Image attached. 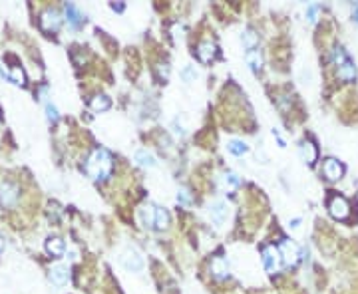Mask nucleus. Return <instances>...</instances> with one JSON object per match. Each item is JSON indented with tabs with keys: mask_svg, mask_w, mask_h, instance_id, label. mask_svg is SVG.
I'll use <instances>...</instances> for the list:
<instances>
[{
	"mask_svg": "<svg viewBox=\"0 0 358 294\" xmlns=\"http://www.w3.org/2000/svg\"><path fill=\"white\" fill-rule=\"evenodd\" d=\"M227 149L233 153V155H245L249 151V145L245 141H239V139H231L227 143Z\"/></svg>",
	"mask_w": 358,
	"mask_h": 294,
	"instance_id": "4be33fe9",
	"label": "nucleus"
},
{
	"mask_svg": "<svg viewBox=\"0 0 358 294\" xmlns=\"http://www.w3.org/2000/svg\"><path fill=\"white\" fill-rule=\"evenodd\" d=\"M211 276L217 280H225L229 278V264L223 256H215L211 260Z\"/></svg>",
	"mask_w": 358,
	"mask_h": 294,
	"instance_id": "9d476101",
	"label": "nucleus"
},
{
	"mask_svg": "<svg viewBox=\"0 0 358 294\" xmlns=\"http://www.w3.org/2000/svg\"><path fill=\"white\" fill-rule=\"evenodd\" d=\"M46 251H48V254H52V256H62V254H64V241L58 239V237L46 239Z\"/></svg>",
	"mask_w": 358,
	"mask_h": 294,
	"instance_id": "2eb2a0df",
	"label": "nucleus"
},
{
	"mask_svg": "<svg viewBox=\"0 0 358 294\" xmlns=\"http://www.w3.org/2000/svg\"><path fill=\"white\" fill-rule=\"evenodd\" d=\"M62 26V14H60L56 8H48L40 14V28L42 32H56Z\"/></svg>",
	"mask_w": 358,
	"mask_h": 294,
	"instance_id": "20e7f679",
	"label": "nucleus"
},
{
	"mask_svg": "<svg viewBox=\"0 0 358 294\" xmlns=\"http://www.w3.org/2000/svg\"><path fill=\"white\" fill-rule=\"evenodd\" d=\"M141 221L145 227H154L156 223V205H145L141 209Z\"/></svg>",
	"mask_w": 358,
	"mask_h": 294,
	"instance_id": "5701e85b",
	"label": "nucleus"
},
{
	"mask_svg": "<svg viewBox=\"0 0 358 294\" xmlns=\"http://www.w3.org/2000/svg\"><path fill=\"white\" fill-rule=\"evenodd\" d=\"M328 213H331V217L336 219V221H346L350 217V205L344 197L335 195L331 201H328Z\"/></svg>",
	"mask_w": 358,
	"mask_h": 294,
	"instance_id": "7ed1b4c3",
	"label": "nucleus"
},
{
	"mask_svg": "<svg viewBox=\"0 0 358 294\" xmlns=\"http://www.w3.org/2000/svg\"><path fill=\"white\" fill-rule=\"evenodd\" d=\"M245 60H247V66H249L253 72H259V70L263 68V56H261L257 50H253V52H247Z\"/></svg>",
	"mask_w": 358,
	"mask_h": 294,
	"instance_id": "aec40b11",
	"label": "nucleus"
},
{
	"mask_svg": "<svg viewBox=\"0 0 358 294\" xmlns=\"http://www.w3.org/2000/svg\"><path fill=\"white\" fill-rule=\"evenodd\" d=\"M110 105H112V102H110V98L104 96V94L94 96L92 100H90V107H92L94 111H106V109H110Z\"/></svg>",
	"mask_w": 358,
	"mask_h": 294,
	"instance_id": "6ab92c4d",
	"label": "nucleus"
},
{
	"mask_svg": "<svg viewBox=\"0 0 358 294\" xmlns=\"http://www.w3.org/2000/svg\"><path fill=\"white\" fill-rule=\"evenodd\" d=\"M354 18H356V22H358V6L354 8Z\"/></svg>",
	"mask_w": 358,
	"mask_h": 294,
	"instance_id": "72a5a7b5",
	"label": "nucleus"
},
{
	"mask_svg": "<svg viewBox=\"0 0 358 294\" xmlns=\"http://www.w3.org/2000/svg\"><path fill=\"white\" fill-rule=\"evenodd\" d=\"M2 251H4V239L0 237V254H2Z\"/></svg>",
	"mask_w": 358,
	"mask_h": 294,
	"instance_id": "2f4dec72",
	"label": "nucleus"
},
{
	"mask_svg": "<svg viewBox=\"0 0 358 294\" xmlns=\"http://www.w3.org/2000/svg\"><path fill=\"white\" fill-rule=\"evenodd\" d=\"M261 254H263V264H265L267 273H271V274H273V273H277V271L281 269L283 258H281L279 247H275V245H267V247H263Z\"/></svg>",
	"mask_w": 358,
	"mask_h": 294,
	"instance_id": "f03ea898",
	"label": "nucleus"
},
{
	"mask_svg": "<svg viewBox=\"0 0 358 294\" xmlns=\"http://www.w3.org/2000/svg\"><path fill=\"white\" fill-rule=\"evenodd\" d=\"M16 201H18V187L10 181H0V205L12 207Z\"/></svg>",
	"mask_w": 358,
	"mask_h": 294,
	"instance_id": "0eeeda50",
	"label": "nucleus"
},
{
	"mask_svg": "<svg viewBox=\"0 0 358 294\" xmlns=\"http://www.w3.org/2000/svg\"><path fill=\"white\" fill-rule=\"evenodd\" d=\"M209 215H211V219H213V223H215V225H223V223H225V219H227V215H229V207H227V203H225V201H221V199L213 201L211 205H209Z\"/></svg>",
	"mask_w": 358,
	"mask_h": 294,
	"instance_id": "6e6552de",
	"label": "nucleus"
},
{
	"mask_svg": "<svg viewBox=\"0 0 358 294\" xmlns=\"http://www.w3.org/2000/svg\"><path fill=\"white\" fill-rule=\"evenodd\" d=\"M279 252H281V258L287 267H294L298 262V258H301V247L292 241H283L279 247Z\"/></svg>",
	"mask_w": 358,
	"mask_h": 294,
	"instance_id": "423d86ee",
	"label": "nucleus"
},
{
	"mask_svg": "<svg viewBox=\"0 0 358 294\" xmlns=\"http://www.w3.org/2000/svg\"><path fill=\"white\" fill-rule=\"evenodd\" d=\"M46 115H48L50 122H58V109L50 102H46Z\"/></svg>",
	"mask_w": 358,
	"mask_h": 294,
	"instance_id": "cd10ccee",
	"label": "nucleus"
},
{
	"mask_svg": "<svg viewBox=\"0 0 358 294\" xmlns=\"http://www.w3.org/2000/svg\"><path fill=\"white\" fill-rule=\"evenodd\" d=\"M298 223H301V221H298V219H294V221L291 223V227H292V229H296V227H298Z\"/></svg>",
	"mask_w": 358,
	"mask_h": 294,
	"instance_id": "473e14b6",
	"label": "nucleus"
},
{
	"mask_svg": "<svg viewBox=\"0 0 358 294\" xmlns=\"http://www.w3.org/2000/svg\"><path fill=\"white\" fill-rule=\"evenodd\" d=\"M68 276H70V273H68L66 264H54L52 271H50V280L56 286H64L68 282Z\"/></svg>",
	"mask_w": 358,
	"mask_h": 294,
	"instance_id": "ddd939ff",
	"label": "nucleus"
},
{
	"mask_svg": "<svg viewBox=\"0 0 358 294\" xmlns=\"http://www.w3.org/2000/svg\"><path fill=\"white\" fill-rule=\"evenodd\" d=\"M215 54H217V46L213 42H201L197 46V58H199V62H203V64L211 62L215 58Z\"/></svg>",
	"mask_w": 358,
	"mask_h": 294,
	"instance_id": "f8f14e48",
	"label": "nucleus"
},
{
	"mask_svg": "<svg viewBox=\"0 0 358 294\" xmlns=\"http://www.w3.org/2000/svg\"><path fill=\"white\" fill-rule=\"evenodd\" d=\"M177 201L181 203V205H189L191 203V195H189V191L185 187H181V189L177 191Z\"/></svg>",
	"mask_w": 358,
	"mask_h": 294,
	"instance_id": "bb28decb",
	"label": "nucleus"
},
{
	"mask_svg": "<svg viewBox=\"0 0 358 294\" xmlns=\"http://www.w3.org/2000/svg\"><path fill=\"white\" fill-rule=\"evenodd\" d=\"M113 169V161L112 155L106 149H94L92 155L86 161V173L92 177L94 181H104L112 175Z\"/></svg>",
	"mask_w": 358,
	"mask_h": 294,
	"instance_id": "f257e3e1",
	"label": "nucleus"
},
{
	"mask_svg": "<svg viewBox=\"0 0 358 294\" xmlns=\"http://www.w3.org/2000/svg\"><path fill=\"white\" fill-rule=\"evenodd\" d=\"M181 78H183V80H185V82L189 84V82H193V80L197 78V72H195V70H193L191 66H187V68H185V70L181 72Z\"/></svg>",
	"mask_w": 358,
	"mask_h": 294,
	"instance_id": "c85d7f7f",
	"label": "nucleus"
},
{
	"mask_svg": "<svg viewBox=\"0 0 358 294\" xmlns=\"http://www.w3.org/2000/svg\"><path fill=\"white\" fill-rule=\"evenodd\" d=\"M301 157H303V161H305L307 165H314V163H316V159H318V149H316V145H314L311 139H305V141L301 143Z\"/></svg>",
	"mask_w": 358,
	"mask_h": 294,
	"instance_id": "9b49d317",
	"label": "nucleus"
},
{
	"mask_svg": "<svg viewBox=\"0 0 358 294\" xmlns=\"http://www.w3.org/2000/svg\"><path fill=\"white\" fill-rule=\"evenodd\" d=\"M112 8L117 10V12H122V10H124V4H112Z\"/></svg>",
	"mask_w": 358,
	"mask_h": 294,
	"instance_id": "7c9ffc66",
	"label": "nucleus"
},
{
	"mask_svg": "<svg viewBox=\"0 0 358 294\" xmlns=\"http://www.w3.org/2000/svg\"><path fill=\"white\" fill-rule=\"evenodd\" d=\"M338 78H340L342 82H354V78H356V68H354V64H352L350 60H346L342 66H338Z\"/></svg>",
	"mask_w": 358,
	"mask_h": 294,
	"instance_id": "f3484780",
	"label": "nucleus"
},
{
	"mask_svg": "<svg viewBox=\"0 0 358 294\" xmlns=\"http://www.w3.org/2000/svg\"><path fill=\"white\" fill-rule=\"evenodd\" d=\"M8 80L14 82L16 85H24L26 84V76H24V70L22 68H12L8 72Z\"/></svg>",
	"mask_w": 358,
	"mask_h": 294,
	"instance_id": "393cba45",
	"label": "nucleus"
},
{
	"mask_svg": "<svg viewBox=\"0 0 358 294\" xmlns=\"http://www.w3.org/2000/svg\"><path fill=\"white\" fill-rule=\"evenodd\" d=\"M241 40H243L245 50H249V52H253L259 44V36H257V32L253 30V28H245L243 34H241Z\"/></svg>",
	"mask_w": 358,
	"mask_h": 294,
	"instance_id": "dca6fc26",
	"label": "nucleus"
},
{
	"mask_svg": "<svg viewBox=\"0 0 358 294\" xmlns=\"http://www.w3.org/2000/svg\"><path fill=\"white\" fill-rule=\"evenodd\" d=\"M122 264H124L128 271H132V273H141L143 267H145L143 256H141L139 251L134 249V247H128V249L124 251V254H122Z\"/></svg>",
	"mask_w": 358,
	"mask_h": 294,
	"instance_id": "39448f33",
	"label": "nucleus"
},
{
	"mask_svg": "<svg viewBox=\"0 0 358 294\" xmlns=\"http://www.w3.org/2000/svg\"><path fill=\"white\" fill-rule=\"evenodd\" d=\"M322 171H324V175L331 181H336V179H340L342 175H344V165L340 163V161H336V159H326L324 161V165H322Z\"/></svg>",
	"mask_w": 358,
	"mask_h": 294,
	"instance_id": "1a4fd4ad",
	"label": "nucleus"
},
{
	"mask_svg": "<svg viewBox=\"0 0 358 294\" xmlns=\"http://www.w3.org/2000/svg\"><path fill=\"white\" fill-rule=\"evenodd\" d=\"M316 12H318V6H316V4H311V6L307 8V18H309L311 24L316 22Z\"/></svg>",
	"mask_w": 358,
	"mask_h": 294,
	"instance_id": "c756f323",
	"label": "nucleus"
},
{
	"mask_svg": "<svg viewBox=\"0 0 358 294\" xmlns=\"http://www.w3.org/2000/svg\"><path fill=\"white\" fill-rule=\"evenodd\" d=\"M135 161H137L141 167H156V157L149 153V151H145V149L135 151Z\"/></svg>",
	"mask_w": 358,
	"mask_h": 294,
	"instance_id": "412c9836",
	"label": "nucleus"
},
{
	"mask_svg": "<svg viewBox=\"0 0 358 294\" xmlns=\"http://www.w3.org/2000/svg\"><path fill=\"white\" fill-rule=\"evenodd\" d=\"M221 183H223V189H225L227 193H231V191H235V189L239 187V177H237L235 173H227V175H223Z\"/></svg>",
	"mask_w": 358,
	"mask_h": 294,
	"instance_id": "b1692460",
	"label": "nucleus"
},
{
	"mask_svg": "<svg viewBox=\"0 0 358 294\" xmlns=\"http://www.w3.org/2000/svg\"><path fill=\"white\" fill-rule=\"evenodd\" d=\"M333 58H335V62H336V66H342L346 60H348V56H346V52L340 48V46H336L335 50H333Z\"/></svg>",
	"mask_w": 358,
	"mask_h": 294,
	"instance_id": "a878e982",
	"label": "nucleus"
},
{
	"mask_svg": "<svg viewBox=\"0 0 358 294\" xmlns=\"http://www.w3.org/2000/svg\"><path fill=\"white\" fill-rule=\"evenodd\" d=\"M64 12H66V16H68V22H70L74 28L82 26V22H84V16H82V12L76 8V4H72V2H66V4H64Z\"/></svg>",
	"mask_w": 358,
	"mask_h": 294,
	"instance_id": "4468645a",
	"label": "nucleus"
},
{
	"mask_svg": "<svg viewBox=\"0 0 358 294\" xmlns=\"http://www.w3.org/2000/svg\"><path fill=\"white\" fill-rule=\"evenodd\" d=\"M167 227H169V213L163 207H156V223H154V229L165 231Z\"/></svg>",
	"mask_w": 358,
	"mask_h": 294,
	"instance_id": "a211bd4d",
	"label": "nucleus"
}]
</instances>
